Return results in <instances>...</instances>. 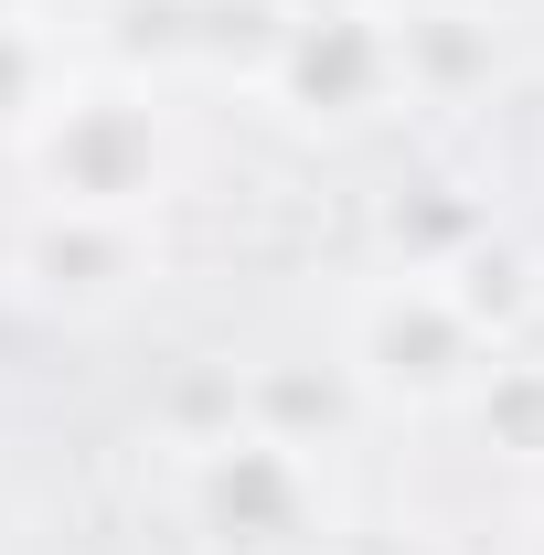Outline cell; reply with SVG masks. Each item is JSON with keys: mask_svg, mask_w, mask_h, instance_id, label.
Wrapping results in <instances>:
<instances>
[{"mask_svg": "<svg viewBox=\"0 0 544 555\" xmlns=\"http://www.w3.org/2000/svg\"><path fill=\"white\" fill-rule=\"evenodd\" d=\"M224 427H246V374L204 352V363L171 374V396H160V438H171V449H204V438H224Z\"/></svg>", "mask_w": 544, "mask_h": 555, "instance_id": "cell-12", "label": "cell"}, {"mask_svg": "<svg viewBox=\"0 0 544 555\" xmlns=\"http://www.w3.org/2000/svg\"><path fill=\"white\" fill-rule=\"evenodd\" d=\"M11 278L54 321H107L160 278V235H150V214H54L43 204L11 246Z\"/></svg>", "mask_w": 544, "mask_h": 555, "instance_id": "cell-5", "label": "cell"}, {"mask_svg": "<svg viewBox=\"0 0 544 555\" xmlns=\"http://www.w3.org/2000/svg\"><path fill=\"white\" fill-rule=\"evenodd\" d=\"M268 11H385V0H268Z\"/></svg>", "mask_w": 544, "mask_h": 555, "instance_id": "cell-14", "label": "cell"}, {"mask_svg": "<svg viewBox=\"0 0 544 555\" xmlns=\"http://www.w3.org/2000/svg\"><path fill=\"white\" fill-rule=\"evenodd\" d=\"M396 75L427 107H470L502 75V43H491L480 11H396Z\"/></svg>", "mask_w": 544, "mask_h": 555, "instance_id": "cell-6", "label": "cell"}, {"mask_svg": "<svg viewBox=\"0 0 544 555\" xmlns=\"http://www.w3.org/2000/svg\"><path fill=\"white\" fill-rule=\"evenodd\" d=\"M22 171L54 214H160L182 129L139 75H65V96L22 129Z\"/></svg>", "mask_w": 544, "mask_h": 555, "instance_id": "cell-1", "label": "cell"}, {"mask_svg": "<svg viewBox=\"0 0 544 555\" xmlns=\"http://www.w3.org/2000/svg\"><path fill=\"white\" fill-rule=\"evenodd\" d=\"M480 235H491V214L459 204L449 182H427V193H396V204H385V257H396L406 278H449Z\"/></svg>", "mask_w": 544, "mask_h": 555, "instance_id": "cell-9", "label": "cell"}, {"mask_svg": "<svg viewBox=\"0 0 544 555\" xmlns=\"http://www.w3.org/2000/svg\"><path fill=\"white\" fill-rule=\"evenodd\" d=\"M171 513L204 555H321V534H332L321 460L268 427H224L204 449H171Z\"/></svg>", "mask_w": 544, "mask_h": 555, "instance_id": "cell-2", "label": "cell"}, {"mask_svg": "<svg viewBox=\"0 0 544 555\" xmlns=\"http://www.w3.org/2000/svg\"><path fill=\"white\" fill-rule=\"evenodd\" d=\"M534 555H544V534H534Z\"/></svg>", "mask_w": 544, "mask_h": 555, "instance_id": "cell-16", "label": "cell"}, {"mask_svg": "<svg viewBox=\"0 0 544 555\" xmlns=\"http://www.w3.org/2000/svg\"><path fill=\"white\" fill-rule=\"evenodd\" d=\"M0 11H22V0H0Z\"/></svg>", "mask_w": 544, "mask_h": 555, "instance_id": "cell-15", "label": "cell"}, {"mask_svg": "<svg viewBox=\"0 0 544 555\" xmlns=\"http://www.w3.org/2000/svg\"><path fill=\"white\" fill-rule=\"evenodd\" d=\"M459 416H470V438L491 449V460H513V470H544V352L502 343V352L470 374Z\"/></svg>", "mask_w": 544, "mask_h": 555, "instance_id": "cell-8", "label": "cell"}, {"mask_svg": "<svg viewBox=\"0 0 544 555\" xmlns=\"http://www.w3.org/2000/svg\"><path fill=\"white\" fill-rule=\"evenodd\" d=\"M491 352L502 343L459 310V288H449V278H406V268H385L352 299V321H341V363H352L363 406H396V416L459 406Z\"/></svg>", "mask_w": 544, "mask_h": 555, "instance_id": "cell-3", "label": "cell"}, {"mask_svg": "<svg viewBox=\"0 0 544 555\" xmlns=\"http://www.w3.org/2000/svg\"><path fill=\"white\" fill-rule=\"evenodd\" d=\"M257 86L288 118H310V129L385 118L406 96V75H396V11H277V43L257 65Z\"/></svg>", "mask_w": 544, "mask_h": 555, "instance_id": "cell-4", "label": "cell"}, {"mask_svg": "<svg viewBox=\"0 0 544 555\" xmlns=\"http://www.w3.org/2000/svg\"><path fill=\"white\" fill-rule=\"evenodd\" d=\"M352 416H363L352 363H257V374H246V427H268V438L310 449V460L352 438Z\"/></svg>", "mask_w": 544, "mask_h": 555, "instance_id": "cell-7", "label": "cell"}, {"mask_svg": "<svg viewBox=\"0 0 544 555\" xmlns=\"http://www.w3.org/2000/svg\"><path fill=\"white\" fill-rule=\"evenodd\" d=\"M65 75H75L65 43H54L33 11H0V129L22 139L43 107H54V96H65Z\"/></svg>", "mask_w": 544, "mask_h": 555, "instance_id": "cell-11", "label": "cell"}, {"mask_svg": "<svg viewBox=\"0 0 544 555\" xmlns=\"http://www.w3.org/2000/svg\"><path fill=\"white\" fill-rule=\"evenodd\" d=\"M332 555H438V534H416V524H374V534H341Z\"/></svg>", "mask_w": 544, "mask_h": 555, "instance_id": "cell-13", "label": "cell"}, {"mask_svg": "<svg viewBox=\"0 0 544 555\" xmlns=\"http://www.w3.org/2000/svg\"><path fill=\"white\" fill-rule=\"evenodd\" d=\"M449 288H459V310H470L491 343H523V321L544 310V268L513 246V235H480L470 257L449 268Z\"/></svg>", "mask_w": 544, "mask_h": 555, "instance_id": "cell-10", "label": "cell"}]
</instances>
